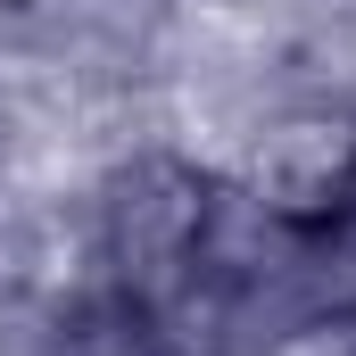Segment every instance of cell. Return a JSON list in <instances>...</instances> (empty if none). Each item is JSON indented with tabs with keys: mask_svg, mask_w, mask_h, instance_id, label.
Listing matches in <instances>:
<instances>
[{
	"mask_svg": "<svg viewBox=\"0 0 356 356\" xmlns=\"http://www.w3.org/2000/svg\"><path fill=\"white\" fill-rule=\"evenodd\" d=\"M340 175H348V133H323V124L282 133L273 158H266V191L282 199V207H323Z\"/></svg>",
	"mask_w": 356,
	"mask_h": 356,
	"instance_id": "1",
	"label": "cell"
}]
</instances>
